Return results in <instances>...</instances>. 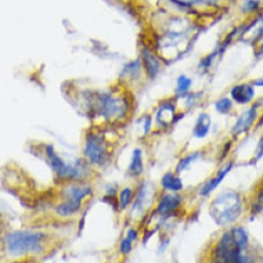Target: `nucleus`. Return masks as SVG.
I'll return each mask as SVG.
<instances>
[{"mask_svg": "<svg viewBox=\"0 0 263 263\" xmlns=\"http://www.w3.org/2000/svg\"><path fill=\"white\" fill-rule=\"evenodd\" d=\"M81 105L94 126L120 127L134 113V99L130 88L119 81L106 89H89L81 93Z\"/></svg>", "mask_w": 263, "mask_h": 263, "instance_id": "nucleus-1", "label": "nucleus"}, {"mask_svg": "<svg viewBox=\"0 0 263 263\" xmlns=\"http://www.w3.org/2000/svg\"><path fill=\"white\" fill-rule=\"evenodd\" d=\"M53 246L52 234L38 227L8 230L0 238V253L11 261L38 258Z\"/></svg>", "mask_w": 263, "mask_h": 263, "instance_id": "nucleus-2", "label": "nucleus"}, {"mask_svg": "<svg viewBox=\"0 0 263 263\" xmlns=\"http://www.w3.org/2000/svg\"><path fill=\"white\" fill-rule=\"evenodd\" d=\"M43 155L58 184L92 182L98 173L82 156H65L52 143L44 145Z\"/></svg>", "mask_w": 263, "mask_h": 263, "instance_id": "nucleus-3", "label": "nucleus"}, {"mask_svg": "<svg viewBox=\"0 0 263 263\" xmlns=\"http://www.w3.org/2000/svg\"><path fill=\"white\" fill-rule=\"evenodd\" d=\"M209 263H257L248 232L240 226L226 228L212 247Z\"/></svg>", "mask_w": 263, "mask_h": 263, "instance_id": "nucleus-4", "label": "nucleus"}, {"mask_svg": "<svg viewBox=\"0 0 263 263\" xmlns=\"http://www.w3.org/2000/svg\"><path fill=\"white\" fill-rule=\"evenodd\" d=\"M109 128L93 125L84 135L81 156L98 172L108 167L114 159L115 140L109 138Z\"/></svg>", "mask_w": 263, "mask_h": 263, "instance_id": "nucleus-5", "label": "nucleus"}, {"mask_svg": "<svg viewBox=\"0 0 263 263\" xmlns=\"http://www.w3.org/2000/svg\"><path fill=\"white\" fill-rule=\"evenodd\" d=\"M245 211L243 197L234 189H226L209 204V215L215 224L222 228L233 227Z\"/></svg>", "mask_w": 263, "mask_h": 263, "instance_id": "nucleus-6", "label": "nucleus"}, {"mask_svg": "<svg viewBox=\"0 0 263 263\" xmlns=\"http://www.w3.org/2000/svg\"><path fill=\"white\" fill-rule=\"evenodd\" d=\"M160 189H156L151 181L141 179L135 186V196L128 209V216L134 222H143L154 209Z\"/></svg>", "mask_w": 263, "mask_h": 263, "instance_id": "nucleus-7", "label": "nucleus"}, {"mask_svg": "<svg viewBox=\"0 0 263 263\" xmlns=\"http://www.w3.org/2000/svg\"><path fill=\"white\" fill-rule=\"evenodd\" d=\"M184 199L181 193H167L160 191L154 209L152 213L162 221V224L175 217L179 214V211L183 207Z\"/></svg>", "mask_w": 263, "mask_h": 263, "instance_id": "nucleus-8", "label": "nucleus"}, {"mask_svg": "<svg viewBox=\"0 0 263 263\" xmlns=\"http://www.w3.org/2000/svg\"><path fill=\"white\" fill-rule=\"evenodd\" d=\"M183 115L179 112L176 98H164L159 101L154 112V125L160 130H167L174 126Z\"/></svg>", "mask_w": 263, "mask_h": 263, "instance_id": "nucleus-9", "label": "nucleus"}, {"mask_svg": "<svg viewBox=\"0 0 263 263\" xmlns=\"http://www.w3.org/2000/svg\"><path fill=\"white\" fill-rule=\"evenodd\" d=\"M261 102H255L254 105L248 107L246 110H243L240 114V117L236 119V121L230 128V137L233 140L242 137L248 133V132L253 128L255 123L258 121V117H260V107Z\"/></svg>", "mask_w": 263, "mask_h": 263, "instance_id": "nucleus-10", "label": "nucleus"}, {"mask_svg": "<svg viewBox=\"0 0 263 263\" xmlns=\"http://www.w3.org/2000/svg\"><path fill=\"white\" fill-rule=\"evenodd\" d=\"M140 61H141L145 77L148 80H153L159 76L162 69L163 60L160 58L155 49L151 45L143 44L142 47H140Z\"/></svg>", "mask_w": 263, "mask_h": 263, "instance_id": "nucleus-11", "label": "nucleus"}, {"mask_svg": "<svg viewBox=\"0 0 263 263\" xmlns=\"http://www.w3.org/2000/svg\"><path fill=\"white\" fill-rule=\"evenodd\" d=\"M85 205V203L67 197H58L57 203L53 205V214L60 220H73L84 212Z\"/></svg>", "mask_w": 263, "mask_h": 263, "instance_id": "nucleus-12", "label": "nucleus"}, {"mask_svg": "<svg viewBox=\"0 0 263 263\" xmlns=\"http://www.w3.org/2000/svg\"><path fill=\"white\" fill-rule=\"evenodd\" d=\"M234 166H235L234 160H228L227 162L222 164V167L215 173V174L212 175L211 178L205 180L204 182L201 184V187L199 189V195L201 197H207L208 195H211L212 193L222 183V181L227 178V175L232 172Z\"/></svg>", "mask_w": 263, "mask_h": 263, "instance_id": "nucleus-13", "label": "nucleus"}, {"mask_svg": "<svg viewBox=\"0 0 263 263\" xmlns=\"http://www.w3.org/2000/svg\"><path fill=\"white\" fill-rule=\"evenodd\" d=\"M256 87L249 82H238V84L234 85L229 90V98L234 101V104L245 106L252 104L256 96Z\"/></svg>", "mask_w": 263, "mask_h": 263, "instance_id": "nucleus-14", "label": "nucleus"}, {"mask_svg": "<svg viewBox=\"0 0 263 263\" xmlns=\"http://www.w3.org/2000/svg\"><path fill=\"white\" fill-rule=\"evenodd\" d=\"M142 78L146 77L139 58L135 60H130L129 63L122 66L120 72V82L122 85H125L126 87L129 88V86L139 84Z\"/></svg>", "mask_w": 263, "mask_h": 263, "instance_id": "nucleus-15", "label": "nucleus"}, {"mask_svg": "<svg viewBox=\"0 0 263 263\" xmlns=\"http://www.w3.org/2000/svg\"><path fill=\"white\" fill-rule=\"evenodd\" d=\"M145 152L141 147H135L130 153L128 166L126 168L127 176L129 179L140 181L145 173Z\"/></svg>", "mask_w": 263, "mask_h": 263, "instance_id": "nucleus-16", "label": "nucleus"}, {"mask_svg": "<svg viewBox=\"0 0 263 263\" xmlns=\"http://www.w3.org/2000/svg\"><path fill=\"white\" fill-rule=\"evenodd\" d=\"M159 189L167 193H182L184 191V182L175 171H167L160 179Z\"/></svg>", "mask_w": 263, "mask_h": 263, "instance_id": "nucleus-17", "label": "nucleus"}, {"mask_svg": "<svg viewBox=\"0 0 263 263\" xmlns=\"http://www.w3.org/2000/svg\"><path fill=\"white\" fill-rule=\"evenodd\" d=\"M213 126V120L212 117L208 113L202 112L197 115L196 120L194 122V126H193L192 134L195 139L202 140L205 139L211 133Z\"/></svg>", "mask_w": 263, "mask_h": 263, "instance_id": "nucleus-18", "label": "nucleus"}, {"mask_svg": "<svg viewBox=\"0 0 263 263\" xmlns=\"http://www.w3.org/2000/svg\"><path fill=\"white\" fill-rule=\"evenodd\" d=\"M203 97V92H192V90L189 93L184 94V96H181L178 98L175 97L179 112L183 115L187 110L189 112V110L195 108V107H197L201 102H202Z\"/></svg>", "mask_w": 263, "mask_h": 263, "instance_id": "nucleus-19", "label": "nucleus"}, {"mask_svg": "<svg viewBox=\"0 0 263 263\" xmlns=\"http://www.w3.org/2000/svg\"><path fill=\"white\" fill-rule=\"evenodd\" d=\"M135 196V187L132 186H125L120 188L117 196V204L118 211L120 213L127 212L130 207L132 202H133Z\"/></svg>", "mask_w": 263, "mask_h": 263, "instance_id": "nucleus-20", "label": "nucleus"}, {"mask_svg": "<svg viewBox=\"0 0 263 263\" xmlns=\"http://www.w3.org/2000/svg\"><path fill=\"white\" fill-rule=\"evenodd\" d=\"M202 155L203 153L201 151L191 152V153L183 155L182 158L178 160V163H176L174 171L181 175L183 172L188 171L195 162L199 161V160L202 158Z\"/></svg>", "mask_w": 263, "mask_h": 263, "instance_id": "nucleus-21", "label": "nucleus"}, {"mask_svg": "<svg viewBox=\"0 0 263 263\" xmlns=\"http://www.w3.org/2000/svg\"><path fill=\"white\" fill-rule=\"evenodd\" d=\"M193 87V79L191 77L186 76V74H180V76L176 78L175 82V90H174V97H181L184 96V94L189 93Z\"/></svg>", "mask_w": 263, "mask_h": 263, "instance_id": "nucleus-22", "label": "nucleus"}, {"mask_svg": "<svg viewBox=\"0 0 263 263\" xmlns=\"http://www.w3.org/2000/svg\"><path fill=\"white\" fill-rule=\"evenodd\" d=\"M153 125H154V120H153V115L152 114H143L142 117H140L139 121L137 122L140 137L142 138L148 137V135L152 133V130H153Z\"/></svg>", "mask_w": 263, "mask_h": 263, "instance_id": "nucleus-23", "label": "nucleus"}, {"mask_svg": "<svg viewBox=\"0 0 263 263\" xmlns=\"http://www.w3.org/2000/svg\"><path fill=\"white\" fill-rule=\"evenodd\" d=\"M235 108V104L229 97H222L214 102V109L220 115H229Z\"/></svg>", "mask_w": 263, "mask_h": 263, "instance_id": "nucleus-24", "label": "nucleus"}, {"mask_svg": "<svg viewBox=\"0 0 263 263\" xmlns=\"http://www.w3.org/2000/svg\"><path fill=\"white\" fill-rule=\"evenodd\" d=\"M261 10L262 4L260 0H245L240 7L241 13L246 16H249L250 19H252V16L254 18L255 15L260 13Z\"/></svg>", "mask_w": 263, "mask_h": 263, "instance_id": "nucleus-25", "label": "nucleus"}, {"mask_svg": "<svg viewBox=\"0 0 263 263\" xmlns=\"http://www.w3.org/2000/svg\"><path fill=\"white\" fill-rule=\"evenodd\" d=\"M192 4V6L194 10L197 7H208V8H216L219 7L222 3H224L226 0H188Z\"/></svg>", "mask_w": 263, "mask_h": 263, "instance_id": "nucleus-26", "label": "nucleus"}, {"mask_svg": "<svg viewBox=\"0 0 263 263\" xmlns=\"http://www.w3.org/2000/svg\"><path fill=\"white\" fill-rule=\"evenodd\" d=\"M134 242H132L129 238H127L126 236H123L120 242H119V253L123 256H127L132 253V250L134 248Z\"/></svg>", "mask_w": 263, "mask_h": 263, "instance_id": "nucleus-27", "label": "nucleus"}, {"mask_svg": "<svg viewBox=\"0 0 263 263\" xmlns=\"http://www.w3.org/2000/svg\"><path fill=\"white\" fill-rule=\"evenodd\" d=\"M253 207L255 208V211L263 212V179L260 183V187L256 189V193H255Z\"/></svg>", "mask_w": 263, "mask_h": 263, "instance_id": "nucleus-28", "label": "nucleus"}, {"mask_svg": "<svg viewBox=\"0 0 263 263\" xmlns=\"http://www.w3.org/2000/svg\"><path fill=\"white\" fill-rule=\"evenodd\" d=\"M255 161H258L261 158H263V135L261 139L258 140V143L256 146V149H255Z\"/></svg>", "mask_w": 263, "mask_h": 263, "instance_id": "nucleus-29", "label": "nucleus"}, {"mask_svg": "<svg viewBox=\"0 0 263 263\" xmlns=\"http://www.w3.org/2000/svg\"><path fill=\"white\" fill-rule=\"evenodd\" d=\"M253 46H254L255 55H256L257 58H260L263 54V38L257 40L255 44H253Z\"/></svg>", "mask_w": 263, "mask_h": 263, "instance_id": "nucleus-30", "label": "nucleus"}, {"mask_svg": "<svg viewBox=\"0 0 263 263\" xmlns=\"http://www.w3.org/2000/svg\"><path fill=\"white\" fill-rule=\"evenodd\" d=\"M170 242H171V238L168 236H162L161 240H160V243H159V249L158 252L159 253H162L164 252L168 248V246H170Z\"/></svg>", "mask_w": 263, "mask_h": 263, "instance_id": "nucleus-31", "label": "nucleus"}, {"mask_svg": "<svg viewBox=\"0 0 263 263\" xmlns=\"http://www.w3.org/2000/svg\"><path fill=\"white\" fill-rule=\"evenodd\" d=\"M252 84L255 86V87H263V74L258 78H256V79L252 80Z\"/></svg>", "mask_w": 263, "mask_h": 263, "instance_id": "nucleus-32", "label": "nucleus"}, {"mask_svg": "<svg viewBox=\"0 0 263 263\" xmlns=\"http://www.w3.org/2000/svg\"><path fill=\"white\" fill-rule=\"evenodd\" d=\"M8 263H20L19 261H11V262H8Z\"/></svg>", "mask_w": 263, "mask_h": 263, "instance_id": "nucleus-33", "label": "nucleus"}, {"mask_svg": "<svg viewBox=\"0 0 263 263\" xmlns=\"http://www.w3.org/2000/svg\"><path fill=\"white\" fill-rule=\"evenodd\" d=\"M0 257H2V254H0Z\"/></svg>", "mask_w": 263, "mask_h": 263, "instance_id": "nucleus-34", "label": "nucleus"}]
</instances>
